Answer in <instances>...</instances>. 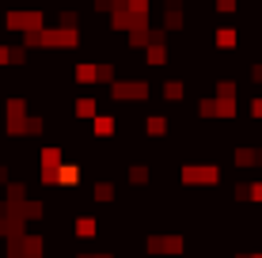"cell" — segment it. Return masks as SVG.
Instances as JSON below:
<instances>
[{
  "label": "cell",
  "instance_id": "obj_3",
  "mask_svg": "<svg viewBox=\"0 0 262 258\" xmlns=\"http://www.w3.org/2000/svg\"><path fill=\"white\" fill-rule=\"evenodd\" d=\"M216 46H224V50L236 46V31H221V34H216Z\"/></svg>",
  "mask_w": 262,
  "mask_h": 258
},
{
  "label": "cell",
  "instance_id": "obj_1",
  "mask_svg": "<svg viewBox=\"0 0 262 258\" xmlns=\"http://www.w3.org/2000/svg\"><path fill=\"white\" fill-rule=\"evenodd\" d=\"M76 80H80V84H95V80H99V68H95V65H76Z\"/></svg>",
  "mask_w": 262,
  "mask_h": 258
},
{
  "label": "cell",
  "instance_id": "obj_5",
  "mask_svg": "<svg viewBox=\"0 0 262 258\" xmlns=\"http://www.w3.org/2000/svg\"><path fill=\"white\" fill-rule=\"evenodd\" d=\"M251 114H255V118H262V99H255V103H251Z\"/></svg>",
  "mask_w": 262,
  "mask_h": 258
},
{
  "label": "cell",
  "instance_id": "obj_4",
  "mask_svg": "<svg viewBox=\"0 0 262 258\" xmlns=\"http://www.w3.org/2000/svg\"><path fill=\"white\" fill-rule=\"evenodd\" d=\"M251 80H255V84H262V65H255V68H251Z\"/></svg>",
  "mask_w": 262,
  "mask_h": 258
},
{
  "label": "cell",
  "instance_id": "obj_2",
  "mask_svg": "<svg viewBox=\"0 0 262 258\" xmlns=\"http://www.w3.org/2000/svg\"><path fill=\"white\" fill-rule=\"evenodd\" d=\"M76 114H80V118H92V114H95V103H92V99H80V103H76Z\"/></svg>",
  "mask_w": 262,
  "mask_h": 258
}]
</instances>
